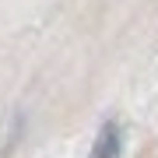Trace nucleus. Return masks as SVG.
Instances as JSON below:
<instances>
[{"label":"nucleus","mask_w":158,"mask_h":158,"mask_svg":"<svg viewBox=\"0 0 158 158\" xmlns=\"http://www.w3.org/2000/svg\"><path fill=\"white\" fill-rule=\"evenodd\" d=\"M116 155H119V127L106 123L102 134H98V141H95V155L91 158H116Z\"/></svg>","instance_id":"obj_1"}]
</instances>
